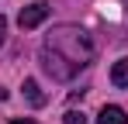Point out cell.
Returning a JSON list of instances; mask_svg holds the SVG:
<instances>
[{
  "label": "cell",
  "mask_w": 128,
  "mask_h": 124,
  "mask_svg": "<svg viewBox=\"0 0 128 124\" xmlns=\"http://www.w3.org/2000/svg\"><path fill=\"white\" fill-rule=\"evenodd\" d=\"M94 52H97V45L90 38V31L76 28V24H62V28H56L45 38L38 59H42V69L52 79L66 83V79H73L80 69H86L94 62Z\"/></svg>",
  "instance_id": "1"
},
{
  "label": "cell",
  "mask_w": 128,
  "mask_h": 124,
  "mask_svg": "<svg viewBox=\"0 0 128 124\" xmlns=\"http://www.w3.org/2000/svg\"><path fill=\"white\" fill-rule=\"evenodd\" d=\"M45 17H48V3H45V0H38V3L24 7L21 14H18V24H21L24 31H31V28H38V24H42Z\"/></svg>",
  "instance_id": "2"
},
{
  "label": "cell",
  "mask_w": 128,
  "mask_h": 124,
  "mask_svg": "<svg viewBox=\"0 0 128 124\" xmlns=\"http://www.w3.org/2000/svg\"><path fill=\"white\" fill-rule=\"evenodd\" d=\"M97 124H128V114L121 107H104V110L97 114Z\"/></svg>",
  "instance_id": "3"
},
{
  "label": "cell",
  "mask_w": 128,
  "mask_h": 124,
  "mask_svg": "<svg viewBox=\"0 0 128 124\" xmlns=\"http://www.w3.org/2000/svg\"><path fill=\"white\" fill-rule=\"evenodd\" d=\"M111 83L121 86V90L128 86V59H118L114 65H111Z\"/></svg>",
  "instance_id": "4"
},
{
  "label": "cell",
  "mask_w": 128,
  "mask_h": 124,
  "mask_svg": "<svg viewBox=\"0 0 128 124\" xmlns=\"http://www.w3.org/2000/svg\"><path fill=\"white\" fill-rule=\"evenodd\" d=\"M21 90H24V97L35 103V107H42V103H45V93L38 90V83H35V79H24V86H21Z\"/></svg>",
  "instance_id": "5"
},
{
  "label": "cell",
  "mask_w": 128,
  "mask_h": 124,
  "mask_svg": "<svg viewBox=\"0 0 128 124\" xmlns=\"http://www.w3.org/2000/svg\"><path fill=\"white\" fill-rule=\"evenodd\" d=\"M62 121H66V124H86V117L80 114V110H69V114H66Z\"/></svg>",
  "instance_id": "6"
},
{
  "label": "cell",
  "mask_w": 128,
  "mask_h": 124,
  "mask_svg": "<svg viewBox=\"0 0 128 124\" xmlns=\"http://www.w3.org/2000/svg\"><path fill=\"white\" fill-rule=\"evenodd\" d=\"M4 35H7V17H0V45H4Z\"/></svg>",
  "instance_id": "7"
},
{
  "label": "cell",
  "mask_w": 128,
  "mask_h": 124,
  "mask_svg": "<svg viewBox=\"0 0 128 124\" xmlns=\"http://www.w3.org/2000/svg\"><path fill=\"white\" fill-rule=\"evenodd\" d=\"M10 124H35V121H10Z\"/></svg>",
  "instance_id": "8"
}]
</instances>
